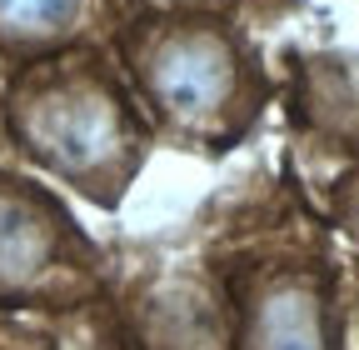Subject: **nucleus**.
I'll list each match as a JSON object with an SVG mask.
<instances>
[{"label":"nucleus","instance_id":"nucleus-1","mask_svg":"<svg viewBox=\"0 0 359 350\" xmlns=\"http://www.w3.org/2000/svg\"><path fill=\"white\" fill-rule=\"evenodd\" d=\"M11 120L20 145L75 190L115 200L140 165L145 136L120 85L95 60L40 65L15 85Z\"/></svg>","mask_w":359,"mask_h":350},{"label":"nucleus","instance_id":"nucleus-2","mask_svg":"<svg viewBox=\"0 0 359 350\" xmlns=\"http://www.w3.org/2000/svg\"><path fill=\"white\" fill-rule=\"evenodd\" d=\"M130 65L155 115L190 141L235 136L255 110L245 46L215 20H160L130 46Z\"/></svg>","mask_w":359,"mask_h":350},{"label":"nucleus","instance_id":"nucleus-3","mask_svg":"<svg viewBox=\"0 0 359 350\" xmlns=\"http://www.w3.org/2000/svg\"><path fill=\"white\" fill-rule=\"evenodd\" d=\"M80 266L75 231L25 181H0V295H40Z\"/></svg>","mask_w":359,"mask_h":350},{"label":"nucleus","instance_id":"nucleus-4","mask_svg":"<svg viewBox=\"0 0 359 350\" xmlns=\"http://www.w3.org/2000/svg\"><path fill=\"white\" fill-rule=\"evenodd\" d=\"M240 350H339L325 280L299 266L269 271L245 300Z\"/></svg>","mask_w":359,"mask_h":350},{"label":"nucleus","instance_id":"nucleus-5","mask_svg":"<svg viewBox=\"0 0 359 350\" xmlns=\"http://www.w3.org/2000/svg\"><path fill=\"white\" fill-rule=\"evenodd\" d=\"M90 0H0V46L45 51L75 35Z\"/></svg>","mask_w":359,"mask_h":350},{"label":"nucleus","instance_id":"nucleus-6","mask_svg":"<svg viewBox=\"0 0 359 350\" xmlns=\"http://www.w3.org/2000/svg\"><path fill=\"white\" fill-rule=\"evenodd\" d=\"M339 210H344V226L359 235V181H354V186H344V200H339Z\"/></svg>","mask_w":359,"mask_h":350}]
</instances>
